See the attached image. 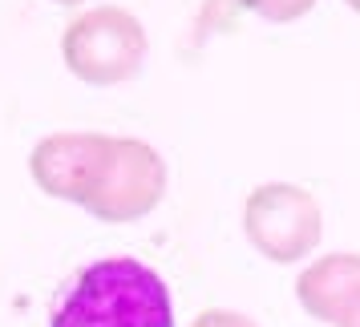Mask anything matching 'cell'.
<instances>
[{
    "mask_svg": "<svg viewBox=\"0 0 360 327\" xmlns=\"http://www.w3.org/2000/svg\"><path fill=\"white\" fill-rule=\"evenodd\" d=\"M53 327H174L162 275L117 255L89 262L53 307Z\"/></svg>",
    "mask_w": 360,
    "mask_h": 327,
    "instance_id": "6da1fadb",
    "label": "cell"
},
{
    "mask_svg": "<svg viewBox=\"0 0 360 327\" xmlns=\"http://www.w3.org/2000/svg\"><path fill=\"white\" fill-rule=\"evenodd\" d=\"M146 49L150 41L142 20L126 13L122 4L85 8L61 33V57H65L69 73L85 85H98V89L138 77V69L146 61Z\"/></svg>",
    "mask_w": 360,
    "mask_h": 327,
    "instance_id": "7a4b0ae2",
    "label": "cell"
},
{
    "mask_svg": "<svg viewBox=\"0 0 360 327\" xmlns=\"http://www.w3.org/2000/svg\"><path fill=\"white\" fill-rule=\"evenodd\" d=\"M243 234L263 259L300 262L324 239V214L311 190L292 182H263L243 202Z\"/></svg>",
    "mask_w": 360,
    "mask_h": 327,
    "instance_id": "3957f363",
    "label": "cell"
},
{
    "mask_svg": "<svg viewBox=\"0 0 360 327\" xmlns=\"http://www.w3.org/2000/svg\"><path fill=\"white\" fill-rule=\"evenodd\" d=\"M166 194V162L158 149L142 138H110L105 162H101L94 190L82 202L98 222H138L150 211H158Z\"/></svg>",
    "mask_w": 360,
    "mask_h": 327,
    "instance_id": "277c9868",
    "label": "cell"
},
{
    "mask_svg": "<svg viewBox=\"0 0 360 327\" xmlns=\"http://www.w3.org/2000/svg\"><path fill=\"white\" fill-rule=\"evenodd\" d=\"M105 149H110V133H49L29 154V174L49 198L82 206L105 162Z\"/></svg>",
    "mask_w": 360,
    "mask_h": 327,
    "instance_id": "5b68a950",
    "label": "cell"
},
{
    "mask_svg": "<svg viewBox=\"0 0 360 327\" xmlns=\"http://www.w3.org/2000/svg\"><path fill=\"white\" fill-rule=\"evenodd\" d=\"M295 299L320 323L340 327L344 319H352L360 311V255L336 251L304 267V275L295 279Z\"/></svg>",
    "mask_w": 360,
    "mask_h": 327,
    "instance_id": "8992f818",
    "label": "cell"
},
{
    "mask_svg": "<svg viewBox=\"0 0 360 327\" xmlns=\"http://www.w3.org/2000/svg\"><path fill=\"white\" fill-rule=\"evenodd\" d=\"M243 8H251L255 17L271 20V25H288V20L308 17L316 0H243Z\"/></svg>",
    "mask_w": 360,
    "mask_h": 327,
    "instance_id": "52a82bcc",
    "label": "cell"
},
{
    "mask_svg": "<svg viewBox=\"0 0 360 327\" xmlns=\"http://www.w3.org/2000/svg\"><path fill=\"white\" fill-rule=\"evenodd\" d=\"M191 327H259L255 319H247L243 311H227V307H207Z\"/></svg>",
    "mask_w": 360,
    "mask_h": 327,
    "instance_id": "ba28073f",
    "label": "cell"
},
{
    "mask_svg": "<svg viewBox=\"0 0 360 327\" xmlns=\"http://www.w3.org/2000/svg\"><path fill=\"white\" fill-rule=\"evenodd\" d=\"M340 327H360V311H356V315H352V319H344Z\"/></svg>",
    "mask_w": 360,
    "mask_h": 327,
    "instance_id": "9c48e42d",
    "label": "cell"
},
{
    "mask_svg": "<svg viewBox=\"0 0 360 327\" xmlns=\"http://www.w3.org/2000/svg\"><path fill=\"white\" fill-rule=\"evenodd\" d=\"M53 4H65V8H73V4H85V0H53Z\"/></svg>",
    "mask_w": 360,
    "mask_h": 327,
    "instance_id": "30bf717a",
    "label": "cell"
},
{
    "mask_svg": "<svg viewBox=\"0 0 360 327\" xmlns=\"http://www.w3.org/2000/svg\"><path fill=\"white\" fill-rule=\"evenodd\" d=\"M344 4H348V8H352V13H360V0H344Z\"/></svg>",
    "mask_w": 360,
    "mask_h": 327,
    "instance_id": "8fae6325",
    "label": "cell"
}]
</instances>
